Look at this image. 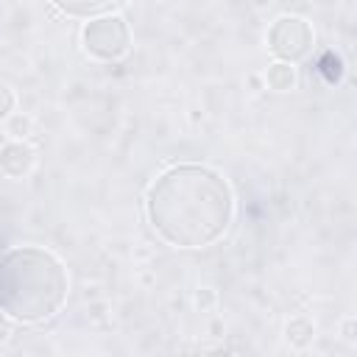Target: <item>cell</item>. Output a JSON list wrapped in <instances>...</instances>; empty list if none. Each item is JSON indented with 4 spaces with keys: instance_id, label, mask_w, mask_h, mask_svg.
I'll use <instances>...</instances> for the list:
<instances>
[{
    "instance_id": "cell-1",
    "label": "cell",
    "mask_w": 357,
    "mask_h": 357,
    "mask_svg": "<svg viewBox=\"0 0 357 357\" xmlns=\"http://www.w3.org/2000/svg\"><path fill=\"white\" fill-rule=\"evenodd\" d=\"M145 218L173 248H209L234 223V190L206 165H173L145 190Z\"/></svg>"
},
{
    "instance_id": "cell-2",
    "label": "cell",
    "mask_w": 357,
    "mask_h": 357,
    "mask_svg": "<svg viewBox=\"0 0 357 357\" xmlns=\"http://www.w3.org/2000/svg\"><path fill=\"white\" fill-rule=\"evenodd\" d=\"M70 296L64 262L42 245H11L0 254V312L17 324L56 318Z\"/></svg>"
},
{
    "instance_id": "cell-3",
    "label": "cell",
    "mask_w": 357,
    "mask_h": 357,
    "mask_svg": "<svg viewBox=\"0 0 357 357\" xmlns=\"http://www.w3.org/2000/svg\"><path fill=\"white\" fill-rule=\"evenodd\" d=\"M81 47L86 56L98 61H117L131 50V28L126 17L114 14H100L89 17L81 25Z\"/></svg>"
},
{
    "instance_id": "cell-4",
    "label": "cell",
    "mask_w": 357,
    "mask_h": 357,
    "mask_svg": "<svg viewBox=\"0 0 357 357\" xmlns=\"http://www.w3.org/2000/svg\"><path fill=\"white\" fill-rule=\"evenodd\" d=\"M268 50L276 56V61H290L298 64L312 53L315 45V31L304 17L296 14H282L271 22L268 28Z\"/></svg>"
},
{
    "instance_id": "cell-5",
    "label": "cell",
    "mask_w": 357,
    "mask_h": 357,
    "mask_svg": "<svg viewBox=\"0 0 357 357\" xmlns=\"http://www.w3.org/2000/svg\"><path fill=\"white\" fill-rule=\"evenodd\" d=\"M33 162H36V153H33V148H31L28 142H22V139L6 142V145L0 148V170H3L8 178H22V176H28L31 167H33Z\"/></svg>"
},
{
    "instance_id": "cell-6",
    "label": "cell",
    "mask_w": 357,
    "mask_h": 357,
    "mask_svg": "<svg viewBox=\"0 0 357 357\" xmlns=\"http://www.w3.org/2000/svg\"><path fill=\"white\" fill-rule=\"evenodd\" d=\"M61 14L67 17H78V20H89V17H100V14H114L117 8H123L128 0H50Z\"/></svg>"
},
{
    "instance_id": "cell-7",
    "label": "cell",
    "mask_w": 357,
    "mask_h": 357,
    "mask_svg": "<svg viewBox=\"0 0 357 357\" xmlns=\"http://www.w3.org/2000/svg\"><path fill=\"white\" fill-rule=\"evenodd\" d=\"M296 64L290 61H273L268 70H265V84L273 89V92H290L296 86Z\"/></svg>"
},
{
    "instance_id": "cell-8",
    "label": "cell",
    "mask_w": 357,
    "mask_h": 357,
    "mask_svg": "<svg viewBox=\"0 0 357 357\" xmlns=\"http://www.w3.org/2000/svg\"><path fill=\"white\" fill-rule=\"evenodd\" d=\"M312 337H315V326H312L310 318L296 315V318H290V321L284 324V340H287L293 349H307V346L312 343Z\"/></svg>"
},
{
    "instance_id": "cell-9",
    "label": "cell",
    "mask_w": 357,
    "mask_h": 357,
    "mask_svg": "<svg viewBox=\"0 0 357 357\" xmlns=\"http://www.w3.org/2000/svg\"><path fill=\"white\" fill-rule=\"evenodd\" d=\"M8 134L17 137V139H25V137L31 134V117L11 112V114H8Z\"/></svg>"
},
{
    "instance_id": "cell-10",
    "label": "cell",
    "mask_w": 357,
    "mask_h": 357,
    "mask_svg": "<svg viewBox=\"0 0 357 357\" xmlns=\"http://www.w3.org/2000/svg\"><path fill=\"white\" fill-rule=\"evenodd\" d=\"M17 106V95L11 92V86L0 84V120H8V114L14 112Z\"/></svg>"
},
{
    "instance_id": "cell-11",
    "label": "cell",
    "mask_w": 357,
    "mask_h": 357,
    "mask_svg": "<svg viewBox=\"0 0 357 357\" xmlns=\"http://www.w3.org/2000/svg\"><path fill=\"white\" fill-rule=\"evenodd\" d=\"M11 337V318L6 312H0V343H6Z\"/></svg>"
},
{
    "instance_id": "cell-12",
    "label": "cell",
    "mask_w": 357,
    "mask_h": 357,
    "mask_svg": "<svg viewBox=\"0 0 357 357\" xmlns=\"http://www.w3.org/2000/svg\"><path fill=\"white\" fill-rule=\"evenodd\" d=\"M195 301H198V307H201V310H204V307H209V304H212V301H215V296H212V290H201V293H198V298H195Z\"/></svg>"
},
{
    "instance_id": "cell-13",
    "label": "cell",
    "mask_w": 357,
    "mask_h": 357,
    "mask_svg": "<svg viewBox=\"0 0 357 357\" xmlns=\"http://www.w3.org/2000/svg\"><path fill=\"white\" fill-rule=\"evenodd\" d=\"M343 335H346L349 340H354V318H346V324H343Z\"/></svg>"
}]
</instances>
